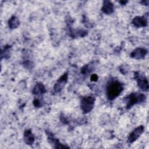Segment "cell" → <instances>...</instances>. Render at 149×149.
I'll return each mask as SVG.
<instances>
[{"instance_id":"cell-1","label":"cell","mask_w":149,"mask_h":149,"mask_svg":"<svg viewBox=\"0 0 149 149\" xmlns=\"http://www.w3.org/2000/svg\"><path fill=\"white\" fill-rule=\"evenodd\" d=\"M123 90V84L118 80H111L107 86L106 93L109 100H113L118 97Z\"/></svg>"},{"instance_id":"cell-2","label":"cell","mask_w":149,"mask_h":149,"mask_svg":"<svg viewBox=\"0 0 149 149\" xmlns=\"http://www.w3.org/2000/svg\"><path fill=\"white\" fill-rule=\"evenodd\" d=\"M125 98L127 100L126 108L127 109L130 108L135 104L141 103L145 101L146 99V97L144 94L136 92L130 93L128 96Z\"/></svg>"},{"instance_id":"cell-3","label":"cell","mask_w":149,"mask_h":149,"mask_svg":"<svg viewBox=\"0 0 149 149\" xmlns=\"http://www.w3.org/2000/svg\"><path fill=\"white\" fill-rule=\"evenodd\" d=\"M95 97L93 96H84L81 98L80 101V108L83 113L86 114L91 111L94 108Z\"/></svg>"},{"instance_id":"cell-4","label":"cell","mask_w":149,"mask_h":149,"mask_svg":"<svg viewBox=\"0 0 149 149\" xmlns=\"http://www.w3.org/2000/svg\"><path fill=\"white\" fill-rule=\"evenodd\" d=\"M134 79L137 80L138 87L143 91H147L149 89L148 81L147 78L140 74L139 72H134Z\"/></svg>"},{"instance_id":"cell-5","label":"cell","mask_w":149,"mask_h":149,"mask_svg":"<svg viewBox=\"0 0 149 149\" xmlns=\"http://www.w3.org/2000/svg\"><path fill=\"white\" fill-rule=\"evenodd\" d=\"M68 79V73L65 72L56 81L54 86V90L55 93L60 92L66 85Z\"/></svg>"},{"instance_id":"cell-6","label":"cell","mask_w":149,"mask_h":149,"mask_svg":"<svg viewBox=\"0 0 149 149\" xmlns=\"http://www.w3.org/2000/svg\"><path fill=\"white\" fill-rule=\"evenodd\" d=\"M144 130V127L143 125H140L134 129L128 137V143L131 144L136 141L139 137L141 135Z\"/></svg>"},{"instance_id":"cell-7","label":"cell","mask_w":149,"mask_h":149,"mask_svg":"<svg viewBox=\"0 0 149 149\" xmlns=\"http://www.w3.org/2000/svg\"><path fill=\"white\" fill-rule=\"evenodd\" d=\"M148 52L147 49L143 48H137L130 54V56L136 59H141L144 58Z\"/></svg>"},{"instance_id":"cell-8","label":"cell","mask_w":149,"mask_h":149,"mask_svg":"<svg viewBox=\"0 0 149 149\" xmlns=\"http://www.w3.org/2000/svg\"><path fill=\"white\" fill-rule=\"evenodd\" d=\"M147 17L145 16H136L132 20L133 24L136 27H144L147 26Z\"/></svg>"},{"instance_id":"cell-9","label":"cell","mask_w":149,"mask_h":149,"mask_svg":"<svg viewBox=\"0 0 149 149\" xmlns=\"http://www.w3.org/2000/svg\"><path fill=\"white\" fill-rule=\"evenodd\" d=\"M101 10L103 13L107 15H110L114 11V6L112 2L109 1H104L101 8Z\"/></svg>"},{"instance_id":"cell-10","label":"cell","mask_w":149,"mask_h":149,"mask_svg":"<svg viewBox=\"0 0 149 149\" xmlns=\"http://www.w3.org/2000/svg\"><path fill=\"white\" fill-rule=\"evenodd\" d=\"M23 139L25 143L27 145H32L35 140V137L30 129H26L23 134Z\"/></svg>"},{"instance_id":"cell-11","label":"cell","mask_w":149,"mask_h":149,"mask_svg":"<svg viewBox=\"0 0 149 149\" xmlns=\"http://www.w3.org/2000/svg\"><path fill=\"white\" fill-rule=\"evenodd\" d=\"M48 143L55 148H69L68 146H65L61 144L59 140L57 139L54 138L52 136L48 135Z\"/></svg>"},{"instance_id":"cell-12","label":"cell","mask_w":149,"mask_h":149,"mask_svg":"<svg viewBox=\"0 0 149 149\" xmlns=\"http://www.w3.org/2000/svg\"><path fill=\"white\" fill-rule=\"evenodd\" d=\"M46 92V89L44 84L41 83H37L33 88L32 93L34 95H40L44 94Z\"/></svg>"},{"instance_id":"cell-13","label":"cell","mask_w":149,"mask_h":149,"mask_svg":"<svg viewBox=\"0 0 149 149\" xmlns=\"http://www.w3.org/2000/svg\"><path fill=\"white\" fill-rule=\"evenodd\" d=\"M87 31L82 29L72 30L70 31V36L73 38H75L77 37H83L87 36Z\"/></svg>"},{"instance_id":"cell-14","label":"cell","mask_w":149,"mask_h":149,"mask_svg":"<svg viewBox=\"0 0 149 149\" xmlns=\"http://www.w3.org/2000/svg\"><path fill=\"white\" fill-rule=\"evenodd\" d=\"M8 26L10 29H16L20 24V21L16 16H12L8 20Z\"/></svg>"},{"instance_id":"cell-15","label":"cell","mask_w":149,"mask_h":149,"mask_svg":"<svg viewBox=\"0 0 149 149\" xmlns=\"http://www.w3.org/2000/svg\"><path fill=\"white\" fill-rule=\"evenodd\" d=\"M10 49L11 47L10 45H5L3 49L1 51V58L3 57L6 59L9 58L10 55Z\"/></svg>"},{"instance_id":"cell-16","label":"cell","mask_w":149,"mask_h":149,"mask_svg":"<svg viewBox=\"0 0 149 149\" xmlns=\"http://www.w3.org/2000/svg\"><path fill=\"white\" fill-rule=\"evenodd\" d=\"M94 69L93 65L91 64H87L83 66L81 69V73L83 74H87L91 72Z\"/></svg>"},{"instance_id":"cell-17","label":"cell","mask_w":149,"mask_h":149,"mask_svg":"<svg viewBox=\"0 0 149 149\" xmlns=\"http://www.w3.org/2000/svg\"><path fill=\"white\" fill-rule=\"evenodd\" d=\"M129 66L127 65H122L119 67V70L123 74H126L129 71Z\"/></svg>"},{"instance_id":"cell-18","label":"cell","mask_w":149,"mask_h":149,"mask_svg":"<svg viewBox=\"0 0 149 149\" xmlns=\"http://www.w3.org/2000/svg\"><path fill=\"white\" fill-rule=\"evenodd\" d=\"M33 105L34 107H37V108H40L42 106V101L38 99V98H35L33 102Z\"/></svg>"},{"instance_id":"cell-19","label":"cell","mask_w":149,"mask_h":149,"mask_svg":"<svg viewBox=\"0 0 149 149\" xmlns=\"http://www.w3.org/2000/svg\"><path fill=\"white\" fill-rule=\"evenodd\" d=\"M23 65L26 67L27 68H31L33 67V63L31 62H30V61H26L25 62H23Z\"/></svg>"},{"instance_id":"cell-20","label":"cell","mask_w":149,"mask_h":149,"mask_svg":"<svg viewBox=\"0 0 149 149\" xmlns=\"http://www.w3.org/2000/svg\"><path fill=\"white\" fill-rule=\"evenodd\" d=\"M98 77L96 74H93L90 77V80L91 81H97L98 80Z\"/></svg>"},{"instance_id":"cell-21","label":"cell","mask_w":149,"mask_h":149,"mask_svg":"<svg viewBox=\"0 0 149 149\" xmlns=\"http://www.w3.org/2000/svg\"><path fill=\"white\" fill-rule=\"evenodd\" d=\"M148 0H144V1H142L140 2V3L143 5H144L146 6H147L148 5Z\"/></svg>"},{"instance_id":"cell-22","label":"cell","mask_w":149,"mask_h":149,"mask_svg":"<svg viewBox=\"0 0 149 149\" xmlns=\"http://www.w3.org/2000/svg\"><path fill=\"white\" fill-rule=\"evenodd\" d=\"M127 2H128V1H119V3H120L121 5H126V4L127 3Z\"/></svg>"}]
</instances>
